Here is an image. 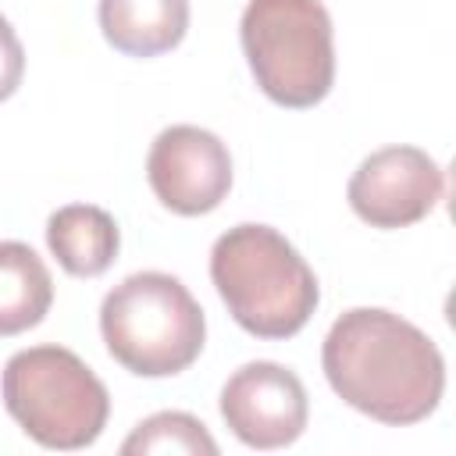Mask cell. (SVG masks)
<instances>
[{
    "label": "cell",
    "mask_w": 456,
    "mask_h": 456,
    "mask_svg": "<svg viewBox=\"0 0 456 456\" xmlns=\"http://www.w3.org/2000/svg\"><path fill=\"white\" fill-rule=\"evenodd\" d=\"M321 367L338 399L381 424H417L445 392L438 346L392 310H346L324 335Z\"/></svg>",
    "instance_id": "cell-1"
},
{
    "label": "cell",
    "mask_w": 456,
    "mask_h": 456,
    "mask_svg": "<svg viewBox=\"0 0 456 456\" xmlns=\"http://www.w3.org/2000/svg\"><path fill=\"white\" fill-rule=\"evenodd\" d=\"M210 281L239 328L289 338L317 310L321 289L296 246L267 224H235L210 249Z\"/></svg>",
    "instance_id": "cell-2"
},
{
    "label": "cell",
    "mask_w": 456,
    "mask_h": 456,
    "mask_svg": "<svg viewBox=\"0 0 456 456\" xmlns=\"http://www.w3.org/2000/svg\"><path fill=\"white\" fill-rule=\"evenodd\" d=\"M100 335L125 370L167 378L192 367L203 353L207 317L175 274L139 271L103 296Z\"/></svg>",
    "instance_id": "cell-3"
},
{
    "label": "cell",
    "mask_w": 456,
    "mask_h": 456,
    "mask_svg": "<svg viewBox=\"0 0 456 456\" xmlns=\"http://www.w3.org/2000/svg\"><path fill=\"white\" fill-rule=\"evenodd\" d=\"M4 406L46 449H86L110 417L107 385L64 346H32L4 367Z\"/></svg>",
    "instance_id": "cell-4"
},
{
    "label": "cell",
    "mask_w": 456,
    "mask_h": 456,
    "mask_svg": "<svg viewBox=\"0 0 456 456\" xmlns=\"http://www.w3.org/2000/svg\"><path fill=\"white\" fill-rule=\"evenodd\" d=\"M256 86L281 107L321 103L335 82V36L321 0H249L239 21Z\"/></svg>",
    "instance_id": "cell-5"
},
{
    "label": "cell",
    "mask_w": 456,
    "mask_h": 456,
    "mask_svg": "<svg viewBox=\"0 0 456 456\" xmlns=\"http://www.w3.org/2000/svg\"><path fill=\"white\" fill-rule=\"evenodd\" d=\"M445 192V171L417 146H385L349 178V207L370 228H406L428 217Z\"/></svg>",
    "instance_id": "cell-6"
},
{
    "label": "cell",
    "mask_w": 456,
    "mask_h": 456,
    "mask_svg": "<svg viewBox=\"0 0 456 456\" xmlns=\"http://www.w3.org/2000/svg\"><path fill=\"white\" fill-rule=\"evenodd\" d=\"M146 178L153 196L182 214H210L232 189V157L228 146L196 125H171L164 128L146 157Z\"/></svg>",
    "instance_id": "cell-7"
},
{
    "label": "cell",
    "mask_w": 456,
    "mask_h": 456,
    "mask_svg": "<svg viewBox=\"0 0 456 456\" xmlns=\"http://www.w3.org/2000/svg\"><path fill=\"white\" fill-rule=\"evenodd\" d=\"M221 417L232 435L249 449L292 445L310 417L303 381L271 360L239 367L221 388Z\"/></svg>",
    "instance_id": "cell-8"
},
{
    "label": "cell",
    "mask_w": 456,
    "mask_h": 456,
    "mask_svg": "<svg viewBox=\"0 0 456 456\" xmlns=\"http://www.w3.org/2000/svg\"><path fill=\"white\" fill-rule=\"evenodd\" d=\"M103 39L128 57H157L182 43L189 0H100Z\"/></svg>",
    "instance_id": "cell-9"
},
{
    "label": "cell",
    "mask_w": 456,
    "mask_h": 456,
    "mask_svg": "<svg viewBox=\"0 0 456 456\" xmlns=\"http://www.w3.org/2000/svg\"><path fill=\"white\" fill-rule=\"evenodd\" d=\"M46 246L68 274L96 278L114 264L118 246H121V232L103 207L71 203V207H61L50 214Z\"/></svg>",
    "instance_id": "cell-10"
},
{
    "label": "cell",
    "mask_w": 456,
    "mask_h": 456,
    "mask_svg": "<svg viewBox=\"0 0 456 456\" xmlns=\"http://www.w3.org/2000/svg\"><path fill=\"white\" fill-rule=\"evenodd\" d=\"M53 303V278L25 242H0V335L36 328Z\"/></svg>",
    "instance_id": "cell-11"
},
{
    "label": "cell",
    "mask_w": 456,
    "mask_h": 456,
    "mask_svg": "<svg viewBox=\"0 0 456 456\" xmlns=\"http://www.w3.org/2000/svg\"><path fill=\"white\" fill-rule=\"evenodd\" d=\"M125 456H139V452H189V456H214L217 442L210 438V431L192 417V413H178V410H164L146 417L142 424H135V431L121 442Z\"/></svg>",
    "instance_id": "cell-12"
},
{
    "label": "cell",
    "mask_w": 456,
    "mask_h": 456,
    "mask_svg": "<svg viewBox=\"0 0 456 456\" xmlns=\"http://www.w3.org/2000/svg\"><path fill=\"white\" fill-rule=\"evenodd\" d=\"M25 75V50L18 32L11 28V21L0 14V100L14 96V89L21 86Z\"/></svg>",
    "instance_id": "cell-13"
}]
</instances>
